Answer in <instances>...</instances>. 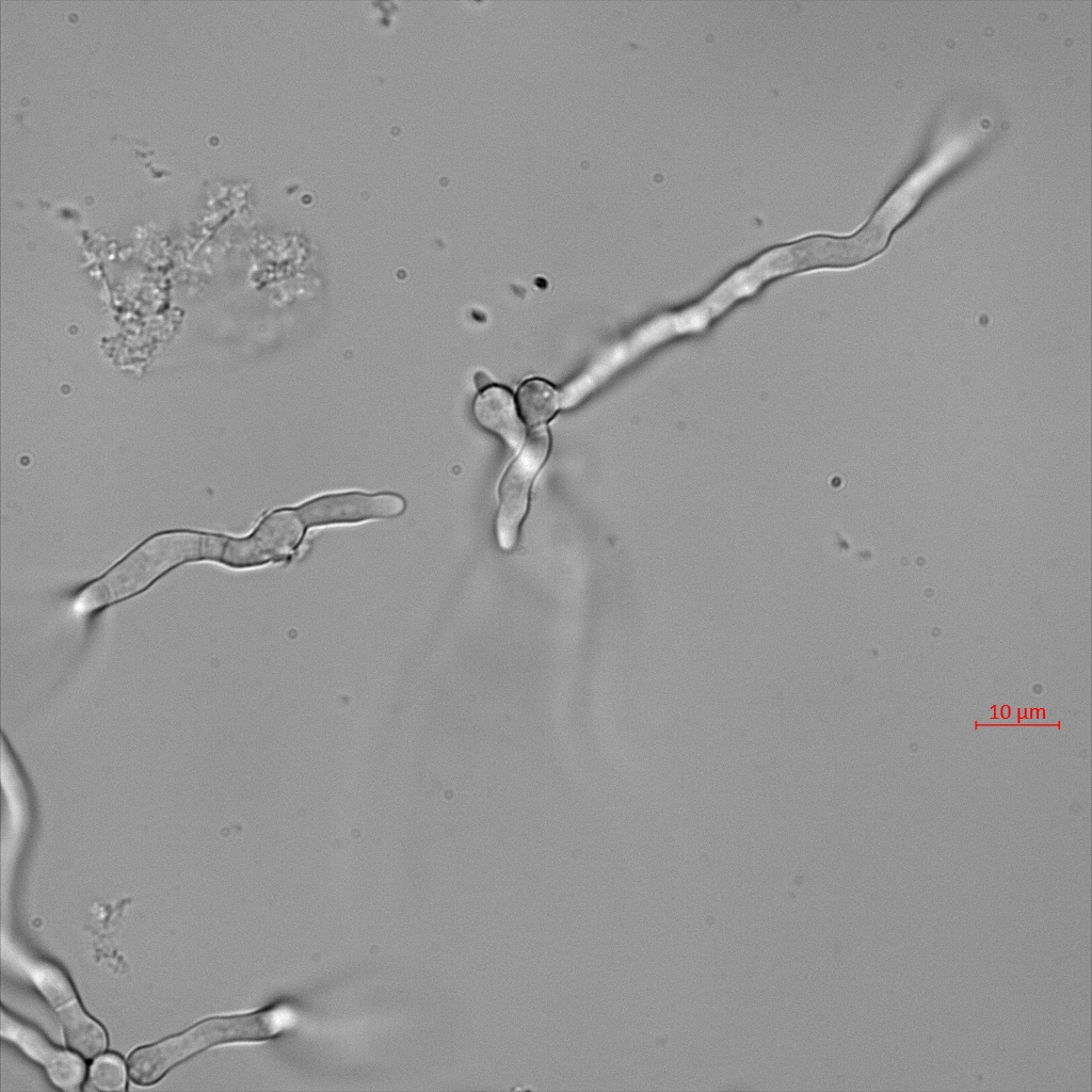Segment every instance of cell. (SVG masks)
Returning a JSON list of instances; mask_svg holds the SVG:
<instances>
[{
    "mask_svg": "<svg viewBox=\"0 0 1092 1092\" xmlns=\"http://www.w3.org/2000/svg\"><path fill=\"white\" fill-rule=\"evenodd\" d=\"M290 1009L280 1003L253 1011L214 1016L158 1043L133 1050L127 1060L130 1079L138 1086L157 1083L173 1066L212 1046L274 1040L292 1025Z\"/></svg>",
    "mask_w": 1092,
    "mask_h": 1092,
    "instance_id": "6da1fadb",
    "label": "cell"
},
{
    "mask_svg": "<svg viewBox=\"0 0 1092 1092\" xmlns=\"http://www.w3.org/2000/svg\"><path fill=\"white\" fill-rule=\"evenodd\" d=\"M226 540L193 531L165 532L150 537L87 587L80 595L79 606L90 610L126 598L187 561H220Z\"/></svg>",
    "mask_w": 1092,
    "mask_h": 1092,
    "instance_id": "7a4b0ae2",
    "label": "cell"
},
{
    "mask_svg": "<svg viewBox=\"0 0 1092 1092\" xmlns=\"http://www.w3.org/2000/svg\"><path fill=\"white\" fill-rule=\"evenodd\" d=\"M17 965L50 1005L62 1026L66 1044L85 1059L103 1053L108 1038L101 1025L82 1008L64 970L50 961L17 954Z\"/></svg>",
    "mask_w": 1092,
    "mask_h": 1092,
    "instance_id": "3957f363",
    "label": "cell"
},
{
    "mask_svg": "<svg viewBox=\"0 0 1092 1092\" xmlns=\"http://www.w3.org/2000/svg\"><path fill=\"white\" fill-rule=\"evenodd\" d=\"M549 437L545 429H534L511 463L499 485L497 540L502 549H511L526 515L531 484L547 455Z\"/></svg>",
    "mask_w": 1092,
    "mask_h": 1092,
    "instance_id": "277c9868",
    "label": "cell"
},
{
    "mask_svg": "<svg viewBox=\"0 0 1092 1092\" xmlns=\"http://www.w3.org/2000/svg\"><path fill=\"white\" fill-rule=\"evenodd\" d=\"M0 1032L3 1039L39 1063L58 1089L67 1092L81 1089L86 1067L78 1055L57 1047L35 1027L4 1009L1 1011Z\"/></svg>",
    "mask_w": 1092,
    "mask_h": 1092,
    "instance_id": "5b68a950",
    "label": "cell"
},
{
    "mask_svg": "<svg viewBox=\"0 0 1092 1092\" xmlns=\"http://www.w3.org/2000/svg\"><path fill=\"white\" fill-rule=\"evenodd\" d=\"M304 526L298 510L274 512L251 536L227 540L220 561L232 566H248L285 556L299 543Z\"/></svg>",
    "mask_w": 1092,
    "mask_h": 1092,
    "instance_id": "8992f818",
    "label": "cell"
},
{
    "mask_svg": "<svg viewBox=\"0 0 1092 1092\" xmlns=\"http://www.w3.org/2000/svg\"><path fill=\"white\" fill-rule=\"evenodd\" d=\"M403 500L392 495H331L301 507L305 526L358 521L373 517L395 516L403 511Z\"/></svg>",
    "mask_w": 1092,
    "mask_h": 1092,
    "instance_id": "52a82bcc",
    "label": "cell"
},
{
    "mask_svg": "<svg viewBox=\"0 0 1092 1092\" xmlns=\"http://www.w3.org/2000/svg\"><path fill=\"white\" fill-rule=\"evenodd\" d=\"M473 414L486 430L498 435L508 446L516 449L524 437L523 424L518 418L514 399L504 387L491 386L475 399Z\"/></svg>",
    "mask_w": 1092,
    "mask_h": 1092,
    "instance_id": "ba28073f",
    "label": "cell"
},
{
    "mask_svg": "<svg viewBox=\"0 0 1092 1092\" xmlns=\"http://www.w3.org/2000/svg\"><path fill=\"white\" fill-rule=\"evenodd\" d=\"M517 405L523 419L530 425L548 421L559 407V395L555 387L541 379L523 383L517 392Z\"/></svg>",
    "mask_w": 1092,
    "mask_h": 1092,
    "instance_id": "9c48e42d",
    "label": "cell"
},
{
    "mask_svg": "<svg viewBox=\"0 0 1092 1092\" xmlns=\"http://www.w3.org/2000/svg\"><path fill=\"white\" fill-rule=\"evenodd\" d=\"M90 1081L100 1091L125 1090L126 1069L123 1060L115 1054L98 1057L90 1069Z\"/></svg>",
    "mask_w": 1092,
    "mask_h": 1092,
    "instance_id": "30bf717a",
    "label": "cell"
}]
</instances>
